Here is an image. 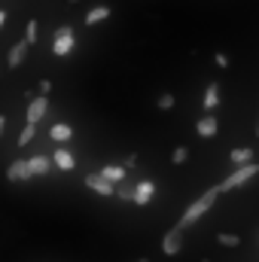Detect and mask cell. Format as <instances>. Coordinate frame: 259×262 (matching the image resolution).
Instances as JSON below:
<instances>
[{"label":"cell","instance_id":"6da1fadb","mask_svg":"<svg viewBox=\"0 0 259 262\" xmlns=\"http://www.w3.org/2000/svg\"><path fill=\"white\" fill-rule=\"evenodd\" d=\"M220 195H223V189H220V186H210V189H207L204 195H201V198H195L192 204L186 207V213L180 216V223H183V226L189 229V226H192V223L198 220V216H204V213H207V210L213 207V201H217Z\"/></svg>","mask_w":259,"mask_h":262},{"label":"cell","instance_id":"7a4b0ae2","mask_svg":"<svg viewBox=\"0 0 259 262\" xmlns=\"http://www.w3.org/2000/svg\"><path fill=\"white\" fill-rule=\"evenodd\" d=\"M259 174V165L256 162H247V165H238V171L232 174V177H226L223 183H220V189L223 192H232V189H238V186H244L247 180H253Z\"/></svg>","mask_w":259,"mask_h":262},{"label":"cell","instance_id":"3957f363","mask_svg":"<svg viewBox=\"0 0 259 262\" xmlns=\"http://www.w3.org/2000/svg\"><path fill=\"white\" fill-rule=\"evenodd\" d=\"M183 244H186V226L177 223V226H171L168 235L162 238V253H165V256H177V253L183 250Z\"/></svg>","mask_w":259,"mask_h":262},{"label":"cell","instance_id":"277c9868","mask_svg":"<svg viewBox=\"0 0 259 262\" xmlns=\"http://www.w3.org/2000/svg\"><path fill=\"white\" fill-rule=\"evenodd\" d=\"M85 186H89L92 192L104 195V198H113L116 192H119V183H113V180H110V177H104L101 171H98V174H89V177H85Z\"/></svg>","mask_w":259,"mask_h":262},{"label":"cell","instance_id":"5b68a950","mask_svg":"<svg viewBox=\"0 0 259 262\" xmlns=\"http://www.w3.org/2000/svg\"><path fill=\"white\" fill-rule=\"evenodd\" d=\"M76 46V37H73V28L70 25H61L58 34H55V43H52V52L55 55H70Z\"/></svg>","mask_w":259,"mask_h":262},{"label":"cell","instance_id":"8992f818","mask_svg":"<svg viewBox=\"0 0 259 262\" xmlns=\"http://www.w3.org/2000/svg\"><path fill=\"white\" fill-rule=\"evenodd\" d=\"M46 110H49V95H43V92H40V95H37V98H31V104L25 107V119L37 125V122L46 116Z\"/></svg>","mask_w":259,"mask_h":262},{"label":"cell","instance_id":"52a82bcc","mask_svg":"<svg viewBox=\"0 0 259 262\" xmlns=\"http://www.w3.org/2000/svg\"><path fill=\"white\" fill-rule=\"evenodd\" d=\"M6 177L12 180V183H21V180H31L34 177V171H31V159H15L9 168H6Z\"/></svg>","mask_w":259,"mask_h":262},{"label":"cell","instance_id":"ba28073f","mask_svg":"<svg viewBox=\"0 0 259 262\" xmlns=\"http://www.w3.org/2000/svg\"><path fill=\"white\" fill-rule=\"evenodd\" d=\"M153 195H156V183H153V180H137V195H134V201H131V204L146 207V204L153 201Z\"/></svg>","mask_w":259,"mask_h":262},{"label":"cell","instance_id":"9c48e42d","mask_svg":"<svg viewBox=\"0 0 259 262\" xmlns=\"http://www.w3.org/2000/svg\"><path fill=\"white\" fill-rule=\"evenodd\" d=\"M220 131V119L213 116V113H207V116H201L198 122H195V134L198 137H213Z\"/></svg>","mask_w":259,"mask_h":262},{"label":"cell","instance_id":"30bf717a","mask_svg":"<svg viewBox=\"0 0 259 262\" xmlns=\"http://www.w3.org/2000/svg\"><path fill=\"white\" fill-rule=\"evenodd\" d=\"M217 107H220V82H210V85L204 89V110L213 113Z\"/></svg>","mask_w":259,"mask_h":262},{"label":"cell","instance_id":"8fae6325","mask_svg":"<svg viewBox=\"0 0 259 262\" xmlns=\"http://www.w3.org/2000/svg\"><path fill=\"white\" fill-rule=\"evenodd\" d=\"M28 46H31L28 40L15 43V46L9 49V58H6V64H9V67H18V64H21V61H25V55H28Z\"/></svg>","mask_w":259,"mask_h":262},{"label":"cell","instance_id":"7c38bea8","mask_svg":"<svg viewBox=\"0 0 259 262\" xmlns=\"http://www.w3.org/2000/svg\"><path fill=\"white\" fill-rule=\"evenodd\" d=\"M52 162H55L52 156H31V171H34V177L49 174V165H52Z\"/></svg>","mask_w":259,"mask_h":262},{"label":"cell","instance_id":"4fadbf2b","mask_svg":"<svg viewBox=\"0 0 259 262\" xmlns=\"http://www.w3.org/2000/svg\"><path fill=\"white\" fill-rule=\"evenodd\" d=\"M52 159H55V165H58L61 171H73V168H76V159H73V152H70V149H55V152H52Z\"/></svg>","mask_w":259,"mask_h":262},{"label":"cell","instance_id":"5bb4252c","mask_svg":"<svg viewBox=\"0 0 259 262\" xmlns=\"http://www.w3.org/2000/svg\"><path fill=\"white\" fill-rule=\"evenodd\" d=\"M49 137H52V140H58V143H67V140L73 137V128L64 125V122H55V125L49 128Z\"/></svg>","mask_w":259,"mask_h":262},{"label":"cell","instance_id":"9a60e30c","mask_svg":"<svg viewBox=\"0 0 259 262\" xmlns=\"http://www.w3.org/2000/svg\"><path fill=\"white\" fill-rule=\"evenodd\" d=\"M104 18H110V6H95V9L85 12V25H89V28L98 25V21H104Z\"/></svg>","mask_w":259,"mask_h":262},{"label":"cell","instance_id":"2e32d148","mask_svg":"<svg viewBox=\"0 0 259 262\" xmlns=\"http://www.w3.org/2000/svg\"><path fill=\"white\" fill-rule=\"evenodd\" d=\"M229 159H232V165H247V162H253V149L250 146H238V149L229 152Z\"/></svg>","mask_w":259,"mask_h":262},{"label":"cell","instance_id":"e0dca14e","mask_svg":"<svg viewBox=\"0 0 259 262\" xmlns=\"http://www.w3.org/2000/svg\"><path fill=\"white\" fill-rule=\"evenodd\" d=\"M134 195H137V183L125 177V180L119 183V192H116V198H122V201H134Z\"/></svg>","mask_w":259,"mask_h":262},{"label":"cell","instance_id":"ac0fdd59","mask_svg":"<svg viewBox=\"0 0 259 262\" xmlns=\"http://www.w3.org/2000/svg\"><path fill=\"white\" fill-rule=\"evenodd\" d=\"M101 174H104V177H110L113 183H122V180H125V168H122V165H104V168H101Z\"/></svg>","mask_w":259,"mask_h":262},{"label":"cell","instance_id":"d6986e66","mask_svg":"<svg viewBox=\"0 0 259 262\" xmlns=\"http://www.w3.org/2000/svg\"><path fill=\"white\" fill-rule=\"evenodd\" d=\"M217 244H220V247H238L241 238H238L235 232H220V235H217Z\"/></svg>","mask_w":259,"mask_h":262},{"label":"cell","instance_id":"ffe728a7","mask_svg":"<svg viewBox=\"0 0 259 262\" xmlns=\"http://www.w3.org/2000/svg\"><path fill=\"white\" fill-rule=\"evenodd\" d=\"M34 131H37V125H34V122H28L25 128L18 131V146H25V143H31V140H34Z\"/></svg>","mask_w":259,"mask_h":262},{"label":"cell","instance_id":"44dd1931","mask_svg":"<svg viewBox=\"0 0 259 262\" xmlns=\"http://www.w3.org/2000/svg\"><path fill=\"white\" fill-rule=\"evenodd\" d=\"M174 104H177V101H174V95H168V92H165V95L159 98V110H162V113H168V110H174Z\"/></svg>","mask_w":259,"mask_h":262},{"label":"cell","instance_id":"7402d4cb","mask_svg":"<svg viewBox=\"0 0 259 262\" xmlns=\"http://www.w3.org/2000/svg\"><path fill=\"white\" fill-rule=\"evenodd\" d=\"M186 159H189V149H186V146H177V149H174V156H171V162H174V165H186Z\"/></svg>","mask_w":259,"mask_h":262},{"label":"cell","instance_id":"603a6c76","mask_svg":"<svg viewBox=\"0 0 259 262\" xmlns=\"http://www.w3.org/2000/svg\"><path fill=\"white\" fill-rule=\"evenodd\" d=\"M25 40H28L31 46L37 43V21H34V18H31V21H28V28H25Z\"/></svg>","mask_w":259,"mask_h":262},{"label":"cell","instance_id":"cb8c5ba5","mask_svg":"<svg viewBox=\"0 0 259 262\" xmlns=\"http://www.w3.org/2000/svg\"><path fill=\"white\" fill-rule=\"evenodd\" d=\"M213 61H217V67H229V55H223V52H217V55H213Z\"/></svg>","mask_w":259,"mask_h":262},{"label":"cell","instance_id":"d4e9b609","mask_svg":"<svg viewBox=\"0 0 259 262\" xmlns=\"http://www.w3.org/2000/svg\"><path fill=\"white\" fill-rule=\"evenodd\" d=\"M40 92H43V95H49V92H52V82H49V79H43V82H40Z\"/></svg>","mask_w":259,"mask_h":262},{"label":"cell","instance_id":"484cf974","mask_svg":"<svg viewBox=\"0 0 259 262\" xmlns=\"http://www.w3.org/2000/svg\"><path fill=\"white\" fill-rule=\"evenodd\" d=\"M137 262H149V259H137Z\"/></svg>","mask_w":259,"mask_h":262},{"label":"cell","instance_id":"4316f807","mask_svg":"<svg viewBox=\"0 0 259 262\" xmlns=\"http://www.w3.org/2000/svg\"><path fill=\"white\" fill-rule=\"evenodd\" d=\"M256 137H259V128H256Z\"/></svg>","mask_w":259,"mask_h":262},{"label":"cell","instance_id":"83f0119b","mask_svg":"<svg viewBox=\"0 0 259 262\" xmlns=\"http://www.w3.org/2000/svg\"><path fill=\"white\" fill-rule=\"evenodd\" d=\"M204 262H210V259H204Z\"/></svg>","mask_w":259,"mask_h":262}]
</instances>
